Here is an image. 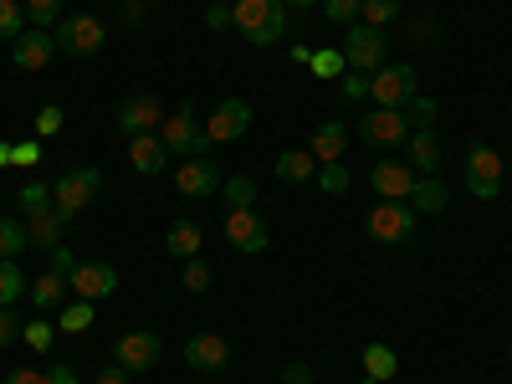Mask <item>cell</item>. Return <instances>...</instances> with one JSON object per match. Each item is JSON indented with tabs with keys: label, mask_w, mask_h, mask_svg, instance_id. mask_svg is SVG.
I'll list each match as a JSON object with an SVG mask.
<instances>
[{
	"label": "cell",
	"mask_w": 512,
	"mask_h": 384,
	"mask_svg": "<svg viewBox=\"0 0 512 384\" xmlns=\"http://www.w3.org/2000/svg\"><path fill=\"white\" fill-rule=\"evenodd\" d=\"M318 185H323L328 195H344V190H349V169H344V164H318Z\"/></svg>",
	"instance_id": "f35d334b"
},
{
	"label": "cell",
	"mask_w": 512,
	"mask_h": 384,
	"mask_svg": "<svg viewBox=\"0 0 512 384\" xmlns=\"http://www.w3.org/2000/svg\"><path fill=\"white\" fill-rule=\"evenodd\" d=\"M62 297H67V277H57L52 267L31 282V303H36V313H52V308L62 303Z\"/></svg>",
	"instance_id": "484cf974"
},
{
	"label": "cell",
	"mask_w": 512,
	"mask_h": 384,
	"mask_svg": "<svg viewBox=\"0 0 512 384\" xmlns=\"http://www.w3.org/2000/svg\"><path fill=\"white\" fill-rule=\"evenodd\" d=\"M36 159H41V139H26L11 149V164H36Z\"/></svg>",
	"instance_id": "c3c4849f"
},
{
	"label": "cell",
	"mask_w": 512,
	"mask_h": 384,
	"mask_svg": "<svg viewBox=\"0 0 512 384\" xmlns=\"http://www.w3.org/2000/svg\"><path fill=\"white\" fill-rule=\"evenodd\" d=\"M93 384H134V379H128V369H123V364H108V369H98V374H93Z\"/></svg>",
	"instance_id": "681fc988"
},
{
	"label": "cell",
	"mask_w": 512,
	"mask_h": 384,
	"mask_svg": "<svg viewBox=\"0 0 512 384\" xmlns=\"http://www.w3.org/2000/svg\"><path fill=\"white\" fill-rule=\"evenodd\" d=\"M308 72L328 82V77H344V72H349V62H344V52H338V47H318V52H313V62H308Z\"/></svg>",
	"instance_id": "4dcf8cb0"
},
{
	"label": "cell",
	"mask_w": 512,
	"mask_h": 384,
	"mask_svg": "<svg viewBox=\"0 0 512 384\" xmlns=\"http://www.w3.org/2000/svg\"><path fill=\"white\" fill-rule=\"evenodd\" d=\"M415 231H420V216H415L405 200H379V205L369 210V236L384 241V246H400V241H410Z\"/></svg>",
	"instance_id": "52a82bcc"
},
{
	"label": "cell",
	"mask_w": 512,
	"mask_h": 384,
	"mask_svg": "<svg viewBox=\"0 0 512 384\" xmlns=\"http://www.w3.org/2000/svg\"><path fill=\"white\" fill-rule=\"evenodd\" d=\"M369 185H374L379 200H410V190H415V169H410L405 159H379V164H374V175H369Z\"/></svg>",
	"instance_id": "ac0fdd59"
},
{
	"label": "cell",
	"mask_w": 512,
	"mask_h": 384,
	"mask_svg": "<svg viewBox=\"0 0 512 384\" xmlns=\"http://www.w3.org/2000/svg\"><path fill=\"white\" fill-rule=\"evenodd\" d=\"M128 164H134V175H164V164H169V149L159 134H134L128 139Z\"/></svg>",
	"instance_id": "d6986e66"
},
{
	"label": "cell",
	"mask_w": 512,
	"mask_h": 384,
	"mask_svg": "<svg viewBox=\"0 0 512 384\" xmlns=\"http://www.w3.org/2000/svg\"><path fill=\"white\" fill-rule=\"evenodd\" d=\"M52 52H57V41H52V31H21L16 41H11V62L21 67V72H41V67H52Z\"/></svg>",
	"instance_id": "e0dca14e"
},
{
	"label": "cell",
	"mask_w": 512,
	"mask_h": 384,
	"mask_svg": "<svg viewBox=\"0 0 512 384\" xmlns=\"http://www.w3.org/2000/svg\"><path fill=\"white\" fill-rule=\"evenodd\" d=\"M26 31V6L21 0H0V41H16Z\"/></svg>",
	"instance_id": "e575fe53"
},
{
	"label": "cell",
	"mask_w": 512,
	"mask_h": 384,
	"mask_svg": "<svg viewBox=\"0 0 512 384\" xmlns=\"http://www.w3.org/2000/svg\"><path fill=\"white\" fill-rule=\"evenodd\" d=\"M47 384H77V369L72 364H52L47 369Z\"/></svg>",
	"instance_id": "816d5d0a"
},
{
	"label": "cell",
	"mask_w": 512,
	"mask_h": 384,
	"mask_svg": "<svg viewBox=\"0 0 512 384\" xmlns=\"http://www.w3.org/2000/svg\"><path fill=\"white\" fill-rule=\"evenodd\" d=\"M21 338H26L31 354H47V349H52V323H47V318H31V323L21 328Z\"/></svg>",
	"instance_id": "74e56055"
},
{
	"label": "cell",
	"mask_w": 512,
	"mask_h": 384,
	"mask_svg": "<svg viewBox=\"0 0 512 384\" xmlns=\"http://www.w3.org/2000/svg\"><path fill=\"white\" fill-rule=\"evenodd\" d=\"M185 364L195 374H221L231 364V344H226L221 333H195L190 344H185Z\"/></svg>",
	"instance_id": "2e32d148"
},
{
	"label": "cell",
	"mask_w": 512,
	"mask_h": 384,
	"mask_svg": "<svg viewBox=\"0 0 512 384\" xmlns=\"http://www.w3.org/2000/svg\"><path fill=\"white\" fill-rule=\"evenodd\" d=\"M400 113H405V118H410L415 128H436V113H441V108H436V98H425V93H415V98H410V103H405Z\"/></svg>",
	"instance_id": "d590c367"
},
{
	"label": "cell",
	"mask_w": 512,
	"mask_h": 384,
	"mask_svg": "<svg viewBox=\"0 0 512 384\" xmlns=\"http://www.w3.org/2000/svg\"><path fill=\"white\" fill-rule=\"evenodd\" d=\"M344 62H349V72H379L384 67V52H390V41H384V31L379 26H364V21H354L349 31H344Z\"/></svg>",
	"instance_id": "3957f363"
},
{
	"label": "cell",
	"mask_w": 512,
	"mask_h": 384,
	"mask_svg": "<svg viewBox=\"0 0 512 384\" xmlns=\"http://www.w3.org/2000/svg\"><path fill=\"white\" fill-rule=\"evenodd\" d=\"M103 190V169H93V164H72L67 175L52 185V205H57V216L62 221H72V216H82V210L93 205V195Z\"/></svg>",
	"instance_id": "7a4b0ae2"
},
{
	"label": "cell",
	"mask_w": 512,
	"mask_h": 384,
	"mask_svg": "<svg viewBox=\"0 0 512 384\" xmlns=\"http://www.w3.org/2000/svg\"><path fill=\"white\" fill-rule=\"evenodd\" d=\"M221 169H216V159L210 154H195V159H185L180 169H175V190L185 195V200H205V195H221Z\"/></svg>",
	"instance_id": "30bf717a"
},
{
	"label": "cell",
	"mask_w": 512,
	"mask_h": 384,
	"mask_svg": "<svg viewBox=\"0 0 512 384\" xmlns=\"http://www.w3.org/2000/svg\"><path fill=\"white\" fill-rule=\"evenodd\" d=\"M236 6V31L251 47H277L287 36V6L282 0H231Z\"/></svg>",
	"instance_id": "6da1fadb"
},
{
	"label": "cell",
	"mask_w": 512,
	"mask_h": 384,
	"mask_svg": "<svg viewBox=\"0 0 512 384\" xmlns=\"http://www.w3.org/2000/svg\"><path fill=\"white\" fill-rule=\"evenodd\" d=\"M16 205H21V216L31 221V216H47V210H57L52 205V185H41V180H31L21 195H16Z\"/></svg>",
	"instance_id": "f1b7e54d"
},
{
	"label": "cell",
	"mask_w": 512,
	"mask_h": 384,
	"mask_svg": "<svg viewBox=\"0 0 512 384\" xmlns=\"http://www.w3.org/2000/svg\"><path fill=\"white\" fill-rule=\"evenodd\" d=\"M272 169H277V180H282V185H308V180H318V159H313V149H282Z\"/></svg>",
	"instance_id": "7402d4cb"
},
{
	"label": "cell",
	"mask_w": 512,
	"mask_h": 384,
	"mask_svg": "<svg viewBox=\"0 0 512 384\" xmlns=\"http://www.w3.org/2000/svg\"><path fill=\"white\" fill-rule=\"evenodd\" d=\"M507 359H512V344H507Z\"/></svg>",
	"instance_id": "6125c7cd"
},
{
	"label": "cell",
	"mask_w": 512,
	"mask_h": 384,
	"mask_svg": "<svg viewBox=\"0 0 512 384\" xmlns=\"http://www.w3.org/2000/svg\"><path fill=\"white\" fill-rule=\"evenodd\" d=\"M26 246H31V236H26V221L0 216V256H21Z\"/></svg>",
	"instance_id": "836d02e7"
},
{
	"label": "cell",
	"mask_w": 512,
	"mask_h": 384,
	"mask_svg": "<svg viewBox=\"0 0 512 384\" xmlns=\"http://www.w3.org/2000/svg\"><path fill=\"white\" fill-rule=\"evenodd\" d=\"M144 6H159V0H144Z\"/></svg>",
	"instance_id": "94428289"
},
{
	"label": "cell",
	"mask_w": 512,
	"mask_h": 384,
	"mask_svg": "<svg viewBox=\"0 0 512 384\" xmlns=\"http://www.w3.org/2000/svg\"><path fill=\"white\" fill-rule=\"evenodd\" d=\"M292 62H297V67H308V62H313V47H303V41H297V47H292Z\"/></svg>",
	"instance_id": "11a10c76"
},
{
	"label": "cell",
	"mask_w": 512,
	"mask_h": 384,
	"mask_svg": "<svg viewBox=\"0 0 512 384\" xmlns=\"http://www.w3.org/2000/svg\"><path fill=\"white\" fill-rule=\"evenodd\" d=\"M400 11H405V0H364L359 16H364V26H379L384 31L390 21H400Z\"/></svg>",
	"instance_id": "d6a6232c"
},
{
	"label": "cell",
	"mask_w": 512,
	"mask_h": 384,
	"mask_svg": "<svg viewBox=\"0 0 512 384\" xmlns=\"http://www.w3.org/2000/svg\"><path fill=\"white\" fill-rule=\"evenodd\" d=\"M47 256H52V272H57V277H72V267H77V256H72L67 246H57V251H47Z\"/></svg>",
	"instance_id": "7dc6e473"
},
{
	"label": "cell",
	"mask_w": 512,
	"mask_h": 384,
	"mask_svg": "<svg viewBox=\"0 0 512 384\" xmlns=\"http://www.w3.org/2000/svg\"><path fill=\"white\" fill-rule=\"evenodd\" d=\"M21 338V318H16V308H0V349H11Z\"/></svg>",
	"instance_id": "ee69618b"
},
{
	"label": "cell",
	"mask_w": 512,
	"mask_h": 384,
	"mask_svg": "<svg viewBox=\"0 0 512 384\" xmlns=\"http://www.w3.org/2000/svg\"><path fill=\"white\" fill-rule=\"evenodd\" d=\"M349 149V128L338 123V118H328V123H318L313 128V159L318 164H338V154Z\"/></svg>",
	"instance_id": "603a6c76"
},
{
	"label": "cell",
	"mask_w": 512,
	"mask_h": 384,
	"mask_svg": "<svg viewBox=\"0 0 512 384\" xmlns=\"http://www.w3.org/2000/svg\"><path fill=\"white\" fill-rule=\"evenodd\" d=\"M200 226L195 221H169V231H164V251L175 256V262H190V256L200 251Z\"/></svg>",
	"instance_id": "cb8c5ba5"
},
{
	"label": "cell",
	"mask_w": 512,
	"mask_h": 384,
	"mask_svg": "<svg viewBox=\"0 0 512 384\" xmlns=\"http://www.w3.org/2000/svg\"><path fill=\"white\" fill-rule=\"evenodd\" d=\"M159 354H164V344H159V333H123L118 344H113V364H123L128 374H149L154 364H159Z\"/></svg>",
	"instance_id": "4fadbf2b"
},
{
	"label": "cell",
	"mask_w": 512,
	"mask_h": 384,
	"mask_svg": "<svg viewBox=\"0 0 512 384\" xmlns=\"http://www.w3.org/2000/svg\"><path fill=\"white\" fill-rule=\"evenodd\" d=\"M364 384H379V379H369V374H364Z\"/></svg>",
	"instance_id": "680465c9"
},
{
	"label": "cell",
	"mask_w": 512,
	"mask_h": 384,
	"mask_svg": "<svg viewBox=\"0 0 512 384\" xmlns=\"http://www.w3.org/2000/svg\"><path fill=\"white\" fill-rule=\"evenodd\" d=\"M62 231H67V221L57 216V210H47V216H31V221H26V236H31L36 251H57V246H62Z\"/></svg>",
	"instance_id": "d4e9b609"
},
{
	"label": "cell",
	"mask_w": 512,
	"mask_h": 384,
	"mask_svg": "<svg viewBox=\"0 0 512 384\" xmlns=\"http://www.w3.org/2000/svg\"><path fill=\"white\" fill-rule=\"evenodd\" d=\"M21 6H26V21L36 31H52L62 21V0H21Z\"/></svg>",
	"instance_id": "1f68e13d"
},
{
	"label": "cell",
	"mask_w": 512,
	"mask_h": 384,
	"mask_svg": "<svg viewBox=\"0 0 512 384\" xmlns=\"http://www.w3.org/2000/svg\"><path fill=\"white\" fill-rule=\"evenodd\" d=\"M144 11H149L144 0H123V21H128V26H139V21H144Z\"/></svg>",
	"instance_id": "f5cc1de1"
},
{
	"label": "cell",
	"mask_w": 512,
	"mask_h": 384,
	"mask_svg": "<svg viewBox=\"0 0 512 384\" xmlns=\"http://www.w3.org/2000/svg\"><path fill=\"white\" fill-rule=\"evenodd\" d=\"M159 139H164V149H169V154H185V159H195V154H210V149H216V144L205 139V128L195 123V113H190V108L164 113V123H159Z\"/></svg>",
	"instance_id": "8992f818"
},
{
	"label": "cell",
	"mask_w": 512,
	"mask_h": 384,
	"mask_svg": "<svg viewBox=\"0 0 512 384\" xmlns=\"http://www.w3.org/2000/svg\"><path fill=\"white\" fill-rule=\"evenodd\" d=\"M415 93H420V72L405 67V62L379 67V72L369 77V98H374V108H405Z\"/></svg>",
	"instance_id": "5b68a950"
},
{
	"label": "cell",
	"mask_w": 512,
	"mask_h": 384,
	"mask_svg": "<svg viewBox=\"0 0 512 384\" xmlns=\"http://www.w3.org/2000/svg\"><path fill=\"white\" fill-rule=\"evenodd\" d=\"M287 11H313V6H323V0H282Z\"/></svg>",
	"instance_id": "9f6ffc18"
},
{
	"label": "cell",
	"mask_w": 512,
	"mask_h": 384,
	"mask_svg": "<svg viewBox=\"0 0 512 384\" xmlns=\"http://www.w3.org/2000/svg\"><path fill=\"white\" fill-rule=\"evenodd\" d=\"M0 384H47V374H41L36 364H16L6 379H0Z\"/></svg>",
	"instance_id": "bcb514c9"
},
{
	"label": "cell",
	"mask_w": 512,
	"mask_h": 384,
	"mask_svg": "<svg viewBox=\"0 0 512 384\" xmlns=\"http://www.w3.org/2000/svg\"><path fill=\"white\" fill-rule=\"evenodd\" d=\"M359 139L369 149H400L410 139V118L400 108H374V113L359 118Z\"/></svg>",
	"instance_id": "9c48e42d"
},
{
	"label": "cell",
	"mask_w": 512,
	"mask_h": 384,
	"mask_svg": "<svg viewBox=\"0 0 512 384\" xmlns=\"http://www.w3.org/2000/svg\"><path fill=\"white\" fill-rule=\"evenodd\" d=\"M282 384H313V369H308V364H297V359H292V364L282 369Z\"/></svg>",
	"instance_id": "f907efd6"
},
{
	"label": "cell",
	"mask_w": 512,
	"mask_h": 384,
	"mask_svg": "<svg viewBox=\"0 0 512 384\" xmlns=\"http://www.w3.org/2000/svg\"><path fill=\"white\" fill-rule=\"evenodd\" d=\"M466 190H472L477 200H497L502 195V154L492 144L466 149Z\"/></svg>",
	"instance_id": "ba28073f"
},
{
	"label": "cell",
	"mask_w": 512,
	"mask_h": 384,
	"mask_svg": "<svg viewBox=\"0 0 512 384\" xmlns=\"http://www.w3.org/2000/svg\"><path fill=\"white\" fill-rule=\"evenodd\" d=\"M415 216H441V210L451 205V190L436 180V175H415V190H410V200H405Z\"/></svg>",
	"instance_id": "44dd1931"
},
{
	"label": "cell",
	"mask_w": 512,
	"mask_h": 384,
	"mask_svg": "<svg viewBox=\"0 0 512 384\" xmlns=\"http://www.w3.org/2000/svg\"><path fill=\"white\" fill-rule=\"evenodd\" d=\"M26 272L16 267V256H0V308H16L21 297H26Z\"/></svg>",
	"instance_id": "4316f807"
},
{
	"label": "cell",
	"mask_w": 512,
	"mask_h": 384,
	"mask_svg": "<svg viewBox=\"0 0 512 384\" xmlns=\"http://www.w3.org/2000/svg\"><path fill=\"white\" fill-rule=\"evenodd\" d=\"M359 11H364V0H323V16H328L333 26H354Z\"/></svg>",
	"instance_id": "8d00e7d4"
},
{
	"label": "cell",
	"mask_w": 512,
	"mask_h": 384,
	"mask_svg": "<svg viewBox=\"0 0 512 384\" xmlns=\"http://www.w3.org/2000/svg\"><path fill=\"white\" fill-rule=\"evenodd\" d=\"M52 41H57L62 57H93V52H103L108 26L93 21V16H67V21L52 26Z\"/></svg>",
	"instance_id": "277c9868"
},
{
	"label": "cell",
	"mask_w": 512,
	"mask_h": 384,
	"mask_svg": "<svg viewBox=\"0 0 512 384\" xmlns=\"http://www.w3.org/2000/svg\"><path fill=\"white\" fill-rule=\"evenodd\" d=\"M205 26H210V31L236 26V6H226V0H210V6H205Z\"/></svg>",
	"instance_id": "b9f144b4"
},
{
	"label": "cell",
	"mask_w": 512,
	"mask_h": 384,
	"mask_svg": "<svg viewBox=\"0 0 512 384\" xmlns=\"http://www.w3.org/2000/svg\"><path fill=\"white\" fill-rule=\"evenodd\" d=\"M364 374H369V379H379V384H390V379L400 374L395 349H390V344H369V349H364Z\"/></svg>",
	"instance_id": "83f0119b"
},
{
	"label": "cell",
	"mask_w": 512,
	"mask_h": 384,
	"mask_svg": "<svg viewBox=\"0 0 512 384\" xmlns=\"http://www.w3.org/2000/svg\"><path fill=\"white\" fill-rule=\"evenodd\" d=\"M180 282H185L190 292H205V287H210V267L200 262V256H190V262H185V277H180Z\"/></svg>",
	"instance_id": "7bdbcfd3"
},
{
	"label": "cell",
	"mask_w": 512,
	"mask_h": 384,
	"mask_svg": "<svg viewBox=\"0 0 512 384\" xmlns=\"http://www.w3.org/2000/svg\"><path fill=\"white\" fill-rule=\"evenodd\" d=\"M221 236L241 251V256H256V251H267V221L256 216V210H226V221H221Z\"/></svg>",
	"instance_id": "7c38bea8"
},
{
	"label": "cell",
	"mask_w": 512,
	"mask_h": 384,
	"mask_svg": "<svg viewBox=\"0 0 512 384\" xmlns=\"http://www.w3.org/2000/svg\"><path fill=\"white\" fill-rule=\"evenodd\" d=\"M93 328V303H72L62 313V333H88Z\"/></svg>",
	"instance_id": "ab89813d"
},
{
	"label": "cell",
	"mask_w": 512,
	"mask_h": 384,
	"mask_svg": "<svg viewBox=\"0 0 512 384\" xmlns=\"http://www.w3.org/2000/svg\"><path fill=\"white\" fill-rule=\"evenodd\" d=\"M221 200H226V210H256V185L246 175H231L221 185Z\"/></svg>",
	"instance_id": "f546056e"
},
{
	"label": "cell",
	"mask_w": 512,
	"mask_h": 384,
	"mask_svg": "<svg viewBox=\"0 0 512 384\" xmlns=\"http://www.w3.org/2000/svg\"><path fill=\"white\" fill-rule=\"evenodd\" d=\"M246 128H251V103L246 98H226V103H216V113L205 118V139L210 144H236Z\"/></svg>",
	"instance_id": "5bb4252c"
},
{
	"label": "cell",
	"mask_w": 512,
	"mask_h": 384,
	"mask_svg": "<svg viewBox=\"0 0 512 384\" xmlns=\"http://www.w3.org/2000/svg\"><path fill=\"white\" fill-rule=\"evenodd\" d=\"M405 149H410V169L415 175H436L441 169V139H436V128H415V134L405 139Z\"/></svg>",
	"instance_id": "ffe728a7"
},
{
	"label": "cell",
	"mask_w": 512,
	"mask_h": 384,
	"mask_svg": "<svg viewBox=\"0 0 512 384\" xmlns=\"http://www.w3.org/2000/svg\"><path fill=\"white\" fill-rule=\"evenodd\" d=\"M410 36H415V41H436V21H415Z\"/></svg>",
	"instance_id": "db71d44e"
},
{
	"label": "cell",
	"mask_w": 512,
	"mask_h": 384,
	"mask_svg": "<svg viewBox=\"0 0 512 384\" xmlns=\"http://www.w3.org/2000/svg\"><path fill=\"white\" fill-rule=\"evenodd\" d=\"M11 164V144H0V169H6Z\"/></svg>",
	"instance_id": "6f0895ef"
},
{
	"label": "cell",
	"mask_w": 512,
	"mask_h": 384,
	"mask_svg": "<svg viewBox=\"0 0 512 384\" xmlns=\"http://www.w3.org/2000/svg\"><path fill=\"white\" fill-rule=\"evenodd\" d=\"M344 98L349 103H364L369 98V72H344Z\"/></svg>",
	"instance_id": "f6af8a7d"
},
{
	"label": "cell",
	"mask_w": 512,
	"mask_h": 384,
	"mask_svg": "<svg viewBox=\"0 0 512 384\" xmlns=\"http://www.w3.org/2000/svg\"><path fill=\"white\" fill-rule=\"evenodd\" d=\"M67 287L82 297V303H103V297L118 292V272L108 262H77L72 277H67Z\"/></svg>",
	"instance_id": "9a60e30c"
},
{
	"label": "cell",
	"mask_w": 512,
	"mask_h": 384,
	"mask_svg": "<svg viewBox=\"0 0 512 384\" xmlns=\"http://www.w3.org/2000/svg\"><path fill=\"white\" fill-rule=\"evenodd\" d=\"M52 134H62V108L57 103H47L36 113V139H52Z\"/></svg>",
	"instance_id": "60d3db41"
},
{
	"label": "cell",
	"mask_w": 512,
	"mask_h": 384,
	"mask_svg": "<svg viewBox=\"0 0 512 384\" xmlns=\"http://www.w3.org/2000/svg\"><path fill=\"white\" fill-rule=\"evenodd\" d=\"M113 123H118V134H128V139H134V134H154V128L164 123V103L154 93H134V98L118 103Z\"/></svg>",
	"instance_id": "8fae6325"
},
{
	"label": "cell",
	"mask_w": 512,
	"mask_h": 384,
	"mask_svg": "<svg viewBox=\"0 0 512 384\" xmlns=\"http://www.w3.org/2000/svg\"><path fill=\"white\" fill-rule=\"evenodd\" d=\"M507 118H512V98H507Z\"/></svg>",
	"instance_id": "91938a15"
}]
</instances>
